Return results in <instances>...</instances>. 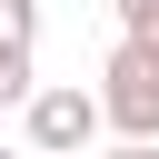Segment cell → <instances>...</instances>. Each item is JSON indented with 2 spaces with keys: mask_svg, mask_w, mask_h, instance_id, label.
Listing matches in <instances>:
<instances>
[{
  "mask_svg": "<svg viewBox=\"0 0 159 159\" xmlns=\"http://www.w3.org/2000/svg\"><path fill=\"white\" fill-rule=\"evenodd\" d=\"M20 119H30V159H89V139H99V89H80V80H40Z\"/></svg>",
  "mask_w": 159,
  "mask_h": 159,
  "instance_id": "cell-1",
  "label": "cell"
},
{
  "mask_svg": "<svg viewBox=\"0 0 159 159\" xmlns=\"http://www.w3.org/2000/svg\"><path fill=\"white\" fill-rule=\"evenodd\" d=\"M99 129H119V139H159V60L129 50V40L99 60Z\"/></svg>",
  "mask_w": 159,
  "mask_h": 159,
  "instance_id": "cell-2",
  "label": "cell"
},
{
  "mask_svg": "<svg viewBox=\"0 0 159 159\" xmlns=\"http://www.w3.org/2000/svg\"><path fill=\"white\" fill-rule=\"evenodd\" d=\"M30 89H40L30 50H20V40H0V109H30Z\"/></svg>",
  "mask_w": 159,
  "mask_h": 159,
  "instance_id": "cell-3",
  "label": "cell"
},
{
  "mask_svg": "<svg viewBox=\"0 0 159 159\" xmlns=\"http://www.w3.org/2000/svg\"><path fill=\"white\" fill-rule=\"evenodd\" d=\"M109 10H119V40L159 60V0H109Z\"/></svg>",
  "mask_w": 159,
  "mask_h": 159,
  "instance_id": "cell-4",
  "label": "cell"
},
{
  "mask_svg": "<svg viewBox=\"0 0 159 159\" xmlns=\"http://www.w3.org/2000/svg\"><path fill=\"white\" fill-rule=\"evenodd\" d=\"M0 40H20V50H40V0H0Z\"/></svg>",
  "mask_w": 159,
  "mask_h": 159,
  "instance_id": "cell-5",
  "label": "cell"
},
{
  "mask_svg": "<svg viewBox=\"0 0 159 159\" xmlns=\"http://www.w3.org/2000/svg\"><path fill=\"white\" fill-rule=\"evenodd\" d=\"M99 159H159V139H119V149H99Z\"/></svg>",
  "mask_w": 159,
  "mask_h": 159,
  "instance_id": "cell-6",
  "label": "cell"
},
{
  "mask_svg": "<svg viewBox=\"0 0 159 159\" xmlns=\"http://www.w3.org/2000/svg\"><path fill=\"white\" fill-rule=\"evenodd\" d=\"M0 159H30V149H0Z\"/></svg>",
  "mask_w": 159,
  "mask_h": 159,
  "instance_id": "cell-7",
  "label": "cell"
}]
</instances>
